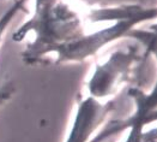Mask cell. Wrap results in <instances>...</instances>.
Returning a JSON list of instances; mask_svg holds the SVG:
<instances>
[{
  "mask_svg": "<svg viewBox=\"0 0 157 142\" xmlns=\"http://www.w3.org/2000/svg\"><path fill=\"white\" fill-rule=\"evenodd\" d=\"M115 99L98 101L84 95L77 101L64 142H94L95 135L115 111Z\"/></svg>",
  "mask_w": 157,
  "mask_h": 142,
  "instance_id": "cell-4",
  "label": "cell"
},
{
  "mask_svg": "<svg viewBox=\"0 0 157 142\" xmlns=\"http://www.w3.org/2000/svg\"><path fill=\"white\" fill-rule=\"evenodd\" d=\"M101 59H97L91 74L86 81V94L98 101L115 99V95L122 91L130 82L139 67L149 55V52L136 41H125L105 51Z\"/></svg>",
  "mask_w": 157,
  "mask_h": 142,
  "instance_id": "cell-2",
  "label": "cell"
},
{
  "mask_svg": "<svg viewBox=\"0 0 157 142\" xmlns=\"http://www.w3.org/2000/svg\"><path fill=\"white\" fill-rule=\"evenodd\" d=\"M12 1H14V0H12Z\"/></svg>",
  "mask_w": 157,
  "mask_h": 142,
  "instance_id": "cell-7",
  "label": "cell"
},
{
  "mask_svg": "<svg viewBox=\"0 0 157 142\" xmlns=\"http://www.w3.org/2000/svg\"><path fill=\"white\" fill-rule=\"evenodd\" d=\"M26 1L28 0H14L7 7V10L0 14V48H1V45L4 42V39L12 24V22L19 14V12L24 10Z\"/></svg>",
  "mask_w": 157,
  "mask_h": 142,
  "instance_id": "cell-5",
  "label": "cell"
},
{
  "mask_svg": "<svg viewBox=\"0 0 157 142\" xmlns=\"http://www.w3.org/2000/svg\"><path fill=\"white\" fill-rule=\"evenodd\" d=\"M16 93V87L12 82H7L0 86V108L9 103Z\"/></svg>",
  "mask_w": 157,
  "mask_h": 142,
  "instance_id": "cell-6",
  "label": "cell"
},
{
  "mask_svg": "<svg viewBox=\"0 0 157 142\" xmlns=\"http://www.w3.org/2000/svg\"><path fill=\"white\" fill-rule=\"evenodd\" d=\"M127 95L133 106L131 115L122 123L126 134L121 142H156L155 87L145 89L140 86H131L127 89Z\"/></svg>",
  "mask_w": 157,
  "mask_h": 142,
  "instance_id": "cell-3",
  "label": "cell"
},
{
  "mask_svg": "<svg viewBox=\"0 0 157 142\" xmlns=\"http://www.w3.org/2000/svg\"><path fill=\"white\" fill-rule=\"evenodd\" d=\"M155 5L139 2L101 5L88 0H34L33 11L13 31L26 41L22 59L28 65L52 60L80 64L95 59L119 42L136 41L155 53Z\"/></svg>",
  "mask_w": 157,
  "mask_h": 142,
  "instance_id": "cell-1",
  "label": "cell"
}]
</instances>
